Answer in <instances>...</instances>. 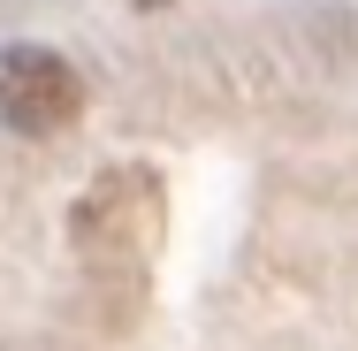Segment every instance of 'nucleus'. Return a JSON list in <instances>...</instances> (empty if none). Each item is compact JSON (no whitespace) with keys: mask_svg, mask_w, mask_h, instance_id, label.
Returning <instances> with one entry per match:
<instances>
[{"mask_svg":"<svg viewBox=\"0 0 358 351\" xmlns=\"http://www.w3.org/2000/svg\"><path fill=\"white\" fill-rule=\"evenodd\" d=\"M160 221H168L160 176L122 160V168H99V176H92V191H84L76 214H69V237H76V252L130 268V260H145V252L160 245Z\"/></svg>","mask_w":358,"mask_h":351,"instance_id":"1","label":"nucleus"},{"mask_svg":"<svg viewBox=\"0 0 358 351\" xmlns=\"http://www.w3.org/2000/svg\"><path fill=\"white\" fill-rule=\"evenodd\" d=\"M84 115V76L54 46H0V123L23 138H54Z\"/></svg>","mask_w":358,"mask_h":351,"instance_id":"2","label":"nucleus"}]
</instances>
